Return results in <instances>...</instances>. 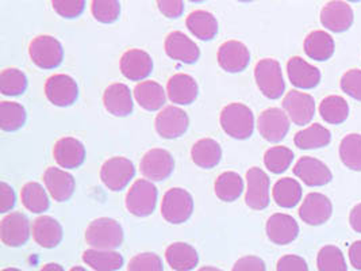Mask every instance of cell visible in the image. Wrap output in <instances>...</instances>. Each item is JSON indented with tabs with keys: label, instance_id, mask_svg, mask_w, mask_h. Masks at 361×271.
<instances>
[{
	"label": "cell",
	"instance_id": "60d3db41",
	"mask_svg": "<svg viewBox=\"0 0 361 271\" xmlns=\"http://www.w3.org/2000/svg\"><path fill=\"white\" fill-rule=\"evenodd\" d=\"M27 78L18 68H7L0 75V91L7 97H17L26 91Z\"/></svg>",
	"mask_w": 361,
	"mask_h": 271
},
{
	"label": "cell",
	"instance_id": "1f68e13d",
	"mask_svg": "<svg viewBox=\"0 0 361 271\" xmlns=\"http://www.w3.org/2000/svg\"><path fill=\"white\" fill-rule=\"evenodd\" d=\"M185 25L188 30L202 41H212L218 34L216 18L204 10L192 11L185 19Z\"/></svg>",
	"mask_w": 361,
	"mask_h": 271
},
{
	"label": "cell",
	"instance_id": "7a4b0ae2",
	"mask_svg": "<svg viewBox=\"0 0 361 271\" xmlns=\"http://www.w3.org/2000/svg\"><path fill=\"white\" fill-rule=\"evenodd\" d=\"M221 126L226 135L235 140H247L255 131L253 112L244 103H230L221 112Z\"/></svg>",
	"mask_w": 361,
	"mask_h": 271
},
{
	"label": "cell",
	"instance_id": "52a82bcc",
	"mask_svg": "<svg viewBox=\"0 0 361 271\" xmlns=\"http://www.w3.org/2000/svg\"><path fill=\"white\" fill-rule=\"evenodd\" d=\"M135 174L133 162L122 156H115L106 160L100 169V179L103 185L111 191H121L130 183Z\"/></svg>",
	"mask_w": 361,
	"mask_h": 271
},
{
	"label": "cell",
	"instance_id": "4fadbf2b",
	"mask_svg": "<svg viewBox=\"0 0 361 271\" xmlns=\"http://www.w3.org/2000/svg\"><path fill=\"white\" fill-rule=\"evenodd\" d=\"M260 135L269 143H279L290 131V119L284 110L271 107L264 110L257 119Z\"/></svg>",
	"mask_w": 361,
	"mask_h": 271
},
{
	"label": "cell",
	"instance_id": "83f0119b",
	"mask_svg": "<svg viewBox=\"0 0 361 271\" xmlns=\"http://www.w3.org/2000/svg\"><path fill=\"white\" fill-rule=\"evenodd\" d=\"M165 259L175 271H191L197 266L199 255L191 244L178 241L166 248Z\"/></svg>",
	"mask_w": 361,
	"mask_h": 271
},
{
	"label": "cell",
	"instance_id": "db71d44e",
	"mask_svg": "<svg viewBox=\"0 0 361 271\" xmlns=\"http://www.w3.org/2000/svg\"><path fill=\"white\" fill-rule=\"evenodd\" d=\"M349 222H350V227L353 228V231L361 234V203L356 205V206L350 210Z\"/></svg>",
	"mask_w": 361,
	"mask_h": 271
},
{
	"label": "cell",
	"instance_id": "ba28073f",
	"mask_svg": "<svg viewBox=\"0 0 361 271\" xmlns=\"http://www.w3.org/2000/svg\"><path fill=\"white\" fill-rule=\"evenodd\" d=\"M141 174L150 182H161L168 179L173 169V156L161 148H153L144 155L140 163Z\"/></svg>",
	"mask_w": 361,
	"mask_h": 271
},
{
	"label": "cell",
	"instance_id": "e575fe53",
	"mask_svg": "<svg viewBox=\"0 0 361 271\" xmlns=\"http://www.w3.org/2000/svg\"><path fill=\"white\" fill-rule=\"evenodd\" d=\"M331 141V133L319 124H312L309 128L300 131L294 137V143L299 150L324 148Z\"/></svg>",
	"mask_w": 361,
	"mask_h": 271
},
{
	"label": "cell",
	"instance_id": "cb8c5ba5",
	"mask_svg": "<svg viewBox=\"0 0 361 271\" xmlns=\"http://www.w3.org/2000/svg\"><path fill=\"white\" fill-rule=\"evenodd\" d=\"M44 183L51 198L57 203L69 201L75 193V179L64 169L49 167L44 174Z\"/></svg>",
	"mask_w": 361,
	"mask_h": 271
},
{
	"label": "cell",
	"instance_id": "6f0895ef",
	"mask_svg": "<svg viewBox=\"0 0 361 271\" xmlns=\"http://www.w3.org/2000/svg\"><path fill=\"white\" fill-rule=\"evenodd\" d=\"M71 271H87L84 267H80V266H76V267H72Z\"/></svg>",
	"mask_w": 361,
	"mask_h": 271
},
{
	"label": "cell",
	"instance_id": "603a6c76",
	"mask_svg": "<svg viewBox=\"0 0 361 271\" xmlns=\"http://www.w3.org/2000/svg\"><path fill=\"white\" fill-rule=\"evenodd\" d=\"M103 104L115 117L130 116L134 106L130 88L123 83L109 85L103 94Z\"/></svg>",
	"mask_w": 361,
	"mask_h": 271
},
{
	"label": "cell",
	"instance_id": "4316f807",
	"mask_svg": "<svg viewBox=\"0 0 361 271\" xmlns=\"http://www.w3.org/2000/svg\"><path fill=\"white\" fill-rule=\"evenodd\" d=\"M32 234L35 243L44 248L57 247L64 237L61 224L50 216H41L34 221Z\"/></svg>",
	"mask_w": 361,
	"mask_h": 271
},
{
	"label": "cell",
	"instance_id": "ffe728a7",
	"mask_svg": "<svg viewBox=\"0 0 361 271\" xmlns=\"http://www.w3.org/2000/svg\"><path fill=\"white\" fill-rule=\"evenodd\" d=\"M321 23L333 33L346 32L353 23V10L345 1H329L321 11Z\"/></svg>",
	"mask_w": 361,
	"mask_h": 271
},
{
	"label": "cell",
	"instance_id": "d4e9b609",
	"mask_svg": "<svg viewBox=\"0 0 361 271\" xmlns=\"http://www.w3.org/2000/svg\"><path fill=\"white\" fill-rule=\"evenodd\" d=\"M288 79L298 88L310 90L321 82V72L302 57H291L287 63Z\"/></svg>",
	"mask_w": 361,
	"mask_h": 271
},
{
	"label": "cell",
	"instance_id": "9c48e42d",
	"mask_svg": "<svg viewBox=\"0 0 361 271\" xmlns=\"http://www.w3.org/2000/svg\"><path fill=\"white\" fill-rule=\"evenodd\" d=\"M45 95L54 106L68 107L78 101L79 87L72 76L66 73H57L50 76L47 80Z\"/></svg>",
	"mask_w": 361,
	"mask_h": 271
},
{
	"label": "cell",
	"instance_id": "681fc988",
	"mask_svg": "<svg viewBox=\"0 0 361 271\" xmlns=\"http://www.w3.org/2000/svg\"><path fill=\"white\" fill-rule=\"evenodd\" d=\"M231 271H267V267L262 258L255 255H247L244 258H240L234 263Z\"/></svg>",
	"mask_w": 361,
	"mask_h": 271
},
{
	"label": "cell",
	"instance_id": "816d5d0a",
	"mask_svg": "<svg viewBox=\"0 0 361 271\" xmlns=\"http://www.w3.org/2000/svg\"><path fill=\"white\" fill-rule=\"evenodd\" d=\"M0 195H1V201H0V213H7L10 212L14 206H16V193L14 188L7 185L6 182L0 183Z\"/></svg>",
	"mask_w": 361,
	"mask_h": 271
},
{
	"label": "cell",
	"instance_id": "9a60e30c",
	"mask_svg": "<svg viewBox=\"0 0 361 271\" xmlns=\"http://www.w3.org/2000/svg\"><path fill=\"white\" fill-rule=\"evenodd\" d=\"M294 174L307 186H325L333 179L328 166L312 156H303L296 162Z\"/></svg>",
	"mask_w": 361,
	"mask_h": 271
},
{
	"label": "cell",
	"instance_id": "6da1fadb",
	"mask_svg": "<svg viewBox=\"0 0 361 271\" xmlns=\"http://www.w3.org/2000/svg\"><path fill=\"white\" fill-rule=\"evenodd\" d=\"M123 229L114 219L100 217L85 229V241L95 250L115 251L123 243Z\"/></svg>",
	"mask_w": 361,
	"mask_h": 271
},
{
	"label": "cell",
	"instance_id": "f6af8a7d",
	"mask_svg": "<svg viewBox=\"0 0 361 271\" xmlns=\"http://www.w3.org/2000/svg\"><path fill=\"white\" fill-rule=\"evenodd\" d=\"M128 271H164L163 260L159 255L142 253L130 259Z\"/></svg>",
	"mask_w": 361,
	"mask_h": 271
},
{
	"label": "cell",
	"instance_id": "7402d4cb",
	"mask_svg": "<svg viewBox=\"0 0 361 271\" xmlns=\"http://www.w3.org/2000/svg\"><path fill=\"white\" fill-rule=\"evenodd\" d=\"M166 54L184 64H194L200 57V51L197 44L181 32H172L165 40Z\"/></svg>",
	"mask_w": 361,
	"mask_h": 271
},
{
	"label": "cell",
	"instance_id": "7bdbcfd3",
	"mask_svg": "<svg viewBox=\"0 0 361 271\" xmlns=\"http://www.w3.org/2000/svg\"><path fill=\"white\" fill-rule=\"evenodd\" d=\"M317 266L319 271H348L344 255L336 246H325L319 250Z\"/></svg>",
	"mask_w": 361,
	"mask_h": 271
},
{
	"label": "cell",
	"instance_id": "8992f818",
	"mask_svg": "<svg viewBox=\"0 0 361 271\" xmlns=\"http://www.w3.org/2000/svg\"><path fill=\"white\" fill-rule=\"evenodd\" d=\"M126 209L137 217L150 216L157 205V187L148 179H138L126 194Z\"/></svg>",
	"mask_w": 361,
	"mask_h": 271
},
{
	"label": "cell",
	"instance_id": "d6a6232c",
	"mask_svg": "<svg viewBox=\"0 0 361 271\" xmlns=\"http://www.w3.org/2000/svg\"><path fill=\"white\" fill-rule=\"evenodd\" d=\"M215 195L224 201V203H234L240 198V195L244 191V181L243 178L234 172V171H226L222 172L215 183H214Z\"/></svg>",
	"mask_w": 361,
	"mask_h": 271
},
{
	"label": "cell",
	"instance_id": "b9f144b4",
	"mask_svg": "<svg viewBox=\"0 0 361 271\" xmlns=\"http://www.w3.org/2000/svg\"><path fill=\"white\" fill-rule=\"evenodd\" d=\"M294 160V152L283 145L272 147L264 153V164L274 174H281L291 166Z\"/></svg>",
	"mask_w": 361,
	"mask_h": 271
},
{
	"label": "cell",
	"instance_id": "7c38bea8",
	"mask_svg": "<svg viewBox=\"0 0 361 271\" xmlns=\"http://www.w3.org/2000/svg\"><path fill=\"white\" fill-rule=\"evenodd\" d=\"M156 131L163 138H179L190 126V119L184 110L176 106H168L156 117Z\"/></svg>",
	"mask_w": 361,
	"mask_h": 271
},
{
	"label": "cell",
	"instance_id": "d590c367",
	"mask_svg": "<svg viewBox=\"0 0 361 271\" xmlns=\"http://www.w3.org/2000/svg\"><path fill=\"white\" fill-rule=\"evenodd\" d=\"M272 195L278 206L291 209L296 206L302 198V186L296 179L281 178L275 183Z\"/></svg>",
	"mask_w": 361,
	"mask_h": 271
},
{
	"label": "cell",
	"instance_id": "ab89813d",
	"mask_svg": "<svg viewBox=\"0 0 361 271\" xmlns=\"http://www.w3.org/2000/svg\"><path fill=\"white\" fill-rule=\"evenodd\" d=\"M340 157L348 169L361 171V135L345 136L340 144Z\"/></svg>",
	"mask_w": 361,
	"mask_h": 271
},
{
	"label": "cell",
	"instance_id": "bcb514c9",
	"mask_svg": "<svg viewBox=\"0 0 361 271\" xmlns=\"http://www.w3.org/2000/svg\"><path fill=\"white\" fill-rule=\"evenodd\" d=\"M341 90L346 95L361 102V71L349 69L341 78Z\"/></svg>",
	"mask_w": 361,
	"mask_h": 271
},
{
	"label": "cell",
	"instance_id": "8fae6325",
	"mask_svg": "<svg viewBox=\"0 0 361 271\" xmlns=\"http://www.w3.org/2000/svg\"><path fill=\"white\" fill-rule=\"evenodd\" d=\"M283 109L290 121L298 126H303L314 119L315 101L310 94L293 90L284 97Z\"/></svg>",
	"mask_w": 361,
	"mask_h": 271
},
{
	"label": "cell",
	"instance_id": "f1b7e54d",
	"mask_svg": "<svg viewBox=\"0 0 361 271\" xmlns=\"http://www.w3.org/2000/svg\"><path fill=\"white\" fill-rule=\"evenodd\" d=\"M134 98L142 109H145L148 112L160 110L166 101L163 85H159L157 82H153V80L141 82L135 85Z\"/></svg>",
	"mask_w": 361,
	"mask_h": 271
},
{
	"label": "cell",
	"instance_id": "f907efd6",
	"mask_svg": "<svg viewBox=\"0 0 361 271\" xmlns=\"http://www.w3.org/2000/svg\"><path fill=\"white\" fill-rule=\"evenodd\" d=\"M160 13L166 18H179L184 13V3L180 0H160L157 1Z\"/></svg>",
	"mask_w": 361,
	"mask_h": 271
},
{
	"label": "cell",
	"instance_id": "44dd1931",
	"mask_svg": "<svg viewBox=\"0 0 361 271\" xmlns=\"http://www.w3.org/2000/svg\"><path fill=\"white\" fill-rule=\"evenodd\" d=\"M53 156L63 169H79L85 160V148L78 138L63 137L54 144Z\"/></svg>",
	"mask_w": 361,
	"mask_h": 271
},
{
	"label": "cell",
	"instance_id": "836d02e7",
	"mask_svg": "<svg viewBox=\"0 0 361 271\" xmlns=\"http://www.w3.org/2000/svg\"><path fill=\"white\" fill-rule=\"evenodd\" d=\"M82 260L95 271H116L123 266V256L116 251L91 248L84 251Z\"/></svg>",
	"mask_w": 361,
	"mask_h": 271
},
{
	"label": "cell",
	"instance_id": "30bf717a",
	"mask_svg": "<svg viewBox=\"0 0 361 271\" xmlns=\"http://www.w3.org/2000/svg\"><path fill=\"white\" fill-rule=\"evenodd\" d=\"M30 234V221L19 212L7 215L0 222V239L8 247L25 246Z\"/></svg>",
	"mask_w": 361,
	"mask_h": 271
},
{
	"label": "cell",
	"instance_id": "f35d334b",
	"mask_svg": "<svg viewBox=\"0 0 361 271\" xmlns=\"http://www.w3.org/2000/svg\"><path fill=\"white\" fill-rule=\"evenodd\" d=\"M27 119L26 110L17 102L0 103V128L4 132H16L20 129Z\"/></svg>",
	"mask_w": 361,
	"mask_h": 271
},
{
	"label": "cell",
	"instance_id": "484cf974",
	"mask_svg": "<svg viewBox=\"0 0 361 271\" xmlns=\"http://www.w3.org/2000/svg\"><path fill=\"white\" fill-rule=\"evenodd\" d=\"M166 94L171 102L176 104H191L199 94L197 80L187 73L173 75L166 85Z\"/></svg>",
	"mask_w": 361,
	"mask_h": 271
},
{
	"label": "cell",
	"instance_id": "8d00e7d4",
	"mask_svg": "<svg viewBox=\"0 0 361 271\" xmlns=\"http://www.w3.org/2000/svg\"><path fill=\"white\" fill-rule=\"evenodd\" d=\"M20 200L32 213H44L49 209L50 201L47 190L37 182H29L22 187Z\"/></svg>",
	"mask_w": 361,
	"mask_h": 271
},
{
	"label": "cell",
	"instance_id": "74e56055",
	"mask_svg": "<svg viewBox=\"0 0 361 271\" xmlns=\"http://www.w3.org/2000/svg\"><path fill=\"white\" fill-rule=\"evenodd\" d=\"M319 114L331 125H340L349 116V104L343 97L329 95L319 103Z\"/></svg>",
	"mask_w": 361,
	"mask_h": 271
},
{
	"label": "cell",
	"instance_id": "277c9868",
	"mask_svg": "<svg viewBox=\"0 0 361 271\" xmlns=\"http://www.w3.org/2000/svg\"><path fill=\"white\" fill-rule=\"evenodd\" d=\"M255 79L259 90L268 100H279L284 94L286 83L278 60H260L255 68Z\"/></svg>",
	"mask_w": 361,
	"mask_h": 271
},
{
	"label": "cell",
	"instance_id": "ee69618b",
	"mask_svg": "<svg viewBox=\"0 0 361 271\" xmlns=\"http://www.w3.org/2000/svg\"><path fill=\"white\" fill-rule=\"evenodd\" d=\"M94 18L102 23H113L121 14V3L116 0H95L91 3Z\"/></svg>",
	"mask_w": 361,
	"mask_h": 271
},
{
	"label": "cell",
	"instance_id": "ac0fdd59",
	"mask_svg": "<svg viewBox=\"0 0 361 271\" xmlns=\"http://www.w3.org/2000/svg\"><path fill=\"white\" fill-rule=\"evenodd\" d=\"M333 205L326 195L310 193L299 209V217L309 225H322L331 217Z\"/></svg>",
	"mask_w": 361,
	"mask_h": 271
},
{
	"label": "cell",
	"instance_id": "11a10c76",
	"mask_svg": "<svg viewBox=\"0 0 361 271\" xmlns=\"http://www.w3.org/2000/svg\"><path fill=\"white\" fill-rule=\"evenodd\" d=\"M41 271H66L64 270V267L61 266V265H59V263H48V265H45Z\"/></svg>",
	"mask_w": 361,
	"mask_h": 271
},
{
	"label": "cell",
	"instance_id": "9f6ffc18",
	"mask_svg": "<svg viewBox=\"0 0 361 271\" xmlns=\"http://www.w3.org/2000/svg\"><path fill=\"white\" fill-rule=\"evenodd\" d=\"M197 271H224L221 270V269H216V267H212V266H206V267H202V269H199Z\"/></svg>",
	"mask_w": 361,
	"mask_h": 271
},
{
	"label": "cell",
	"instance_id": "5bb4252c",
	"mask_svg": "<svg viewBox=\"0 0 361 271\" xmlns=\"http://www.w3.org/2000/svg\"><path fill=\"white\" fill-rule=\"evenodd\" d=\"M245 203L253 210H263L269 205V176L259 167L247 172Z\"/></svg>",
	"mask_w": 361,
	"mask_h": 271
},
{
	"label": "cell",
	"instance_id": "f5cc1de1",
	"mask_svg": "<svg viewBox=\"0 0 361 271\" xmlns=\"http://www.w3.org/2000/svg\"><path fill=\"white\" fill-rule=\"evenodd\" d=\"M349 260L356 270H361V240L355 241L349 247Z\"/></svg>",
	"mask_w": 361,
	"mask_h": 271
},
{
	"label": "cell",
	"instance_id": "d6986e66",
	"mask_svg": "<svg viewBox=\"0 0 361 271\" xmlns=\"http://www.w3.org/2000/svg\"><path fill=\"white\" fill-rule=\"evenodd\" d=\"M265 231L267 236L272 243L278 246H287L293 243L299 235V225L293 216L275 213L267 221Z\"/></svg>",
	"mask_w": 361,
	"mask_h": 271
},
{
	"label": "cell",
	"instance_id": "3957f363",
	"mask_svg": "<svg viewBox=\"0 0 361 271\" xmlns=\"http://www.w3.org/2000/svg\"><path fill=\"white\" fill-rule=\"evenodd\" d=\"M192 212L194 200L187 190L181 187H172L165 193L161 203V216L166 222L173 225L183 224L190 220Z\"/></svg>",
	"mask_w": 361,
	"mask_h": 271
},
{
	"label": "cell",
	"instance_id": "680465c9",
	"mask_svg": "<svg viewBox=\"0 0 361 271\" xmlns=\"http://www.w3.org/2000/svg\"><path fill=\"white\" fill-rule=\"evenodd\" d=\"M1 271H22L19 270V269H16V267H7V269H3Z\"/></svg>",
	"mask_w": 361,
	"mask_h": 271
},
{
	"label": "cell",
	"instance_id": "c3c4849f",
	"mask_svg": "<svg viewBox=\"0 0 361 271\" xmlns=\"http://www.w3.org/2000/svg\"><path fill=\"white\" fill-rule=\"evenodd\" d=\"M276 271H309V266L302 256L284 255L278 260Z\"/></svg>",
	"mask_w": 361,
	"mask_h": 271
},
{
	"label": "cell",
	"instance_id": "f546056e",
	"mask_svg": "<svg viewBox=\"0 0 361 271\" xmlns=\"http://www.w3.org/2000/svg\"><path fill=\"white\" fill-rule=\"evenodd\" d=\"M191 159L200 169H214L222 159V148L213 138H202L192 145Z\"/></svg>",
	"mask_w": 361,
	"mask_h": 271
},
{
	"label": "cell",
	"instance_id": "4dcf8cb0",
	"mask_svg": "<svg viewBox=\"0 0 361 271\" xmlns=\"http://www.w3.org/2000/svg\"><path fill=\"white\" fill-rule=\"evenodd\" d=\"M306 54L315 61H326L334 53V40L324 30H314L305 40Z\"/></svg>",
	"mask_w": 361,
	"mask_h": 271
},
{
	"label": "cell",
	"instance_id": "5b68a950",
	"mask_svg": "<svg viewBox=\"0 0 361 271\" xmlns=\"http://www.w3.org/2000/svg\"><path fill=\"white\" fill-rule=\"evenodd\" d=\"M29 54L37 67L54 69L63 63L64 49L57 38L44 34L35 37L30 42Z\"/></svg>",
	"mask_w": 361,
	"mask_h": 271
},
{
	"label": "cell",
	"instance_id": "2e32d148",
	"mask_svg": "<svg viewBox=\"0 0 361 271\" xmlns=\"http://www.w3.org/2000/svg\"><path fill=\"white\" fill-rule=\"evenodd\" d=\"M250 63L247 45L240 41H226L218 49V64L230 73L243 72Z\"/></svg>",
	"mask_w": 361,
	"mask_h": 271
},
{
	"label": "cell",
	"instance_id": "e0dca14e",
	"mask_svg": "<svg viewBox=\"0 0 361 271\" xmlns=\"http://www.w3.org/2000/svg\"><path fill=\"white\" fill-rule=\"evenodd\" d=\"M121 71L126 79L141 82L152 73L153 60L150 54L142 49H130L125 52L121 59Z\"/></svg>",
	"mask_w": 361,
	"mask_h": 271
},
{
	"label": "cell",
	"instance_id": "7dc6e473",
	"mask_svg": "<svg viewBox=\"0 0 361 271\" xmlns=\"http://www.w3.org/2000/svg\"><path fill=\"white\" fill-rule=\"evenodd\" d=\"M53 10L60 16L66 19L80 17L85 8L84 0H56L51 3Z\"/></svg>",
	"mask_w": 361,
	"mask_h": 271
}]
</instances>
